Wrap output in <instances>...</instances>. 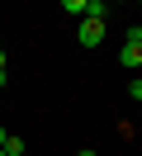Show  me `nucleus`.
Returning <instances> with one entry per match:
<instances>
[{
	"label": "nucleus",
	"mask_w": 142,
	"mask_h": 156,
	"mask_svg": "<svg viewBox=\"0 0 142 156\" xmlns=\"http://www.w3.org/2000/svg\"><path fill=\"white\" fill-rule=\"evenodd\" d=\"M104 24H109V19H90V14H81V33H76V38H81L85 48H95V43H104Z\"/></svg>",
	"instance_id": "f257e3e1"
},
{
	"label": "nucleus",
	"mask_w": 142,
	"mask_h": 156,
	"mask_svg": "<svg viewBox=\"0 0 142 156\" xmlns=\"http://www.w3.org/2000/svg\"><path fill=\"white\" fill-rule=\"evenodd\" d=\"M118 62H123V66H128V71H137V66H142V43H133V38H123V57H118Z\"/></svg>",
	"instance_id": "f03ea898"
},
{
	"label": "nucleus",
	"mask_w": 142,
	"mask_h": 156,
	"mask_svg": "<svg viewBox=\"0 0 142 156\" xmlns=\"http://www.w3.org/2000/svg\"><path fill=\"white\" fill-rule=\"evenodd\" d=\"M85 14H90V19H109V0H90Z\"/></svg>",
	"instance_id": "7ed1b4c3"
},
{
	"label": "nucleus",
	"mask_w": 142,
	"mask_h": 156,
	"mask_svg": "<svg viewBox=\"0 0 142 156\" xmlns=\"http://www.w3.org/2000/svg\"><path fill=\"white\" fill-rule=\"evenodd\" d=\"M0 151H5V156H24V137H14V133H9V137H5V147H0Z\"/></svg>",
	"instance_id": "20e7f679"
},
{
	"label": "nucleus",
	"mask_w": 142,
	"mask_h": 156,
	"mask_svg": "<svg viewBox=\"0 0 142 156\" xmlns=\"http://www.w3.org/2000/svg\"><path fill=\"white\" fill-rule=\"evenodd\" d=\"M85 5L90 0H62V10H71V14H85Z\"/></svg>",
	"instance_id": "39448f33"
},
{
	"label": "nucleus",
	"mask_w": 142,
	"mask_h": 156,
	"mask_svg": "<svg viewBox=\"0 0 142 156\" xmlns=\"http://www.w3.org/2000/svg\"><path fill=\"white\" fill-rule=\"evenodd\" d=\"M128 38H133V43H142V24H137V29H128Z\"/></svg>",
	"instance_id": "423d86ee"
},
{
	"label": "nucleus",
	"mask_w": 142,
	"mask_h": 156,
	"mask_svg": "<svg viewBox=\"0 0 142 156\" xmlns=\"http://www.w3.org/2000/svg\"><path fill=\"white\" fill-rule=\"evenodd\" d=\"M133 99H142V80H133Z\"/></svg>",
	"instance_id": "0eeeda50"
},
{
	"label": "nucleus",
	"mask_w": 142,
	"mask_h": 156,
	"mask_svg": "<svg viewBox=\"0 0 142 156\" xmlns=\"http://www.w3.org/2000/svg\"><path fill=\"white\" fill-rule=\"evenodd\" d=\"M5 137H9V133H5V128H0V147H5Z\"/></svg>",
	"instance_id": "6e6552de"
},
{
	"label": "nucleus",
	"mask_w": 142,
	"mask_h": 156,
	"mask_svg": "<svg viewBox=\"0 0 142 156\" xmlns=\"http://www.w3.org/2000/svg\"><path fill=\"white\" fill-rule=\"evenodd\" d=\"M5 80H9V76H5V66H0V85H5Z\"/></svg>",
	"instance_id": "1a4fd4ad"
},
{
	"label": "nucleus",
	"mask_w": 142,
	"mask_h": 156,
	"mask_svg": "<svg viewBox=\"0 0 142 156\" xmlns=\"http://www.w3.org/2000/svg\"><path fill=\"white\" fill-rule=\"evenodd\" d=\"M0 66H5V48H0Z\"/></svg>",
	"instance_id": "9d476101"
},
{
	"label": "nucleus",
	"mask_w": 142,
	"mask_h": 156,
	"mask_svg": "<svg viewBox=\"0 0 142 156\" xmlns=\"http://www.w3.org/2000/svg\"><path fill=\"white\" fill-rule=\"evenodd\" d=\"M109 5H128V0H109Z\"/></svg>",
	"instance_id": "9b49d317"
},
{
	"label": "nucleus",
	"mask_w": 142,
	"mask_h": 156,
	"mask_svg": "<svg viewBox=\"0 0 142 156\" xmlns=\"http://www.w3.org/2000/svg\"><path fill=\"white\" fill-rule=\"evenodd\" d=\"M81 156H95V151H81Z\"/></svg>",
	"instance_id": "f8f14e48"
},
{
	"label": "nucleus",
	"mask_w": 142,
	"mask_h": 156,
	"mask_svg": "<svg viewBox=\"0 0 142 156\" xmlns=\"http://www.w3.org/2000/svg\"><path fill=\"white\" fill-rule=\"evenodd\" d=\"M0 156H5V151H0Z\"/></svg>",
	"instance_id": "ddd939ff"
},
{
	"label": "nucleus",
	"mask_w": 142,
	"mask_h": 156,
	"mask_svg": "<svg viewBox=\"0 0 142 156\" xmlns=\"http://www.w3.org/2000/svg\"><path fill=\"white\" fill-rule=\"evenodd\" d=\"M137 5H142V0H137Z\"/></svg>",
	"instance_id": "4468645a"
}]
</instances>
